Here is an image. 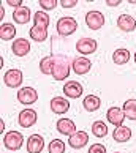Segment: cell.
<instances>
[{
  "mask_svg": "<svg viewBox=\"0 0 136 153\" xmlns=\"http://www.w3.org/2000/svg\"><path fill=\"white\" fill-rule=\"evenodd\" d=\"M70 63L68 59L64 55H54V66H52V76L55 81H64L70 76Z\"/></svg>",
  "mask_w": 136,
  "mask_h": 153,
  "instance_id": "1",
  "label": "cell"
},
{
  "mask_svg": "<svg viewBox=\"0 0 136 153\" xmlns=\"http://www.w3.org/2000/svg\"><path fill=\"white\" fill-rule=\"evenodd\" d=\"M78 29V21L71 16H64L57 21V32L62 36H70Z\"/></svg>",
  "mask_w": 136,
  "mask_h": 153,
  "instance_id": "2",
  "label": "cell"
},
{
  "mask_svg": "<svg viewBox=\"0 0 136 153\" xmlns=\"http://www.w3.org/2000/svg\"><path fill=\"white\" fill-rule=\"evenodd\" d=\"M22 144H24V136H22L19 131H10L5 134V137H3V145H5V149H8V150H19Z\"/></svg>",
  "mask_w": 136,
  "mask_h": 153,
  "instance_id": "3",
  "label": "cell"
},
{
  "mask_svg": "<svg viewBox=\"0 0 136 153\" xmlns=\"http://www.w3.org/2000/svg\"><path fill=\"white\" fill-rule=\"evenodd\" d=\"M22 81H24V76H22V71L21 70H8L3 76V82L5 85L10 87V88H18L21 87Z\"/></svg>",
  "mask_w": 136,
  "mask_h": 153,
  "instance_id": "4",
  "label": "cell"
},
{
  "mask_svg": "<svg viewBox=\"0 0 136 153\" xmlns=\"http://www.w3.org/2000/svg\"><path fill=\"white\" fill-rule=\"evenodd\" d=\"M38 100V93L35 88L32 87H22L18 90V101L21 104H25V106H30L33 103H37Z\"/></svg>",
  "mask_w": 136,
  "mask_h": 153,
  "instance_id": "5",
  "label": "cell"
},
{
  "mask_svg": "<svg viewBox=\"0 0 136 153\" xmlns=\"http://www.w3.org/2000/svg\"><path fill=\"white\" fill-rule=\"evenodd\" d=\"M86 24L89 29L92 30H98L105 25V14H101L100 11L93 10V11H89L86 14Z\"/></svg>",
  "mask_w": 136,
  "mask_h": 153,
  "instance_id": "6",
  "label": "cell"
},
{
  "mask_svg": "<svg viewBox=\"0 0 136 153\" xmlns=\"http://www.w3.org/2000/svg\"><path fill=\"white\" fill-rule=\"evenodd\" d=\"M97 48H98V44H97V41H95L93 38H81V39L76 43L78 52L82 54V55L93 54L95 51H97Z\"/></svg>",
  "mask_w": 136,
  "mask_h": 153,
  "instance_id": "7",
  "label": "cell"
},
{
  "mask_svg": "<svg viewBox=\"0 0 136 153\" xmlns=\"http://www.w3.org/2000/svg\"><path fill=\"white\" fill-rule=\"evenodd\" d=\"M106 118H108V122H109L111 125H114V126L117 128V126H122L123 120H125L127 117H125V114H123V111L120 109V107L114 106V107H109V109H108Z\"/></svg>",
  "mask_w": 136,
  "mask_h": 153,
  "instance_id": "8",
  "label": "cell"
},
{
  "mask_svg": "<svg viewBox=\"0 0 136 153\" xmlns=\"http://www.w3.org/2000/svg\"><path fill=\"white\" fill-rule=\"evenodd\" d=\"M70 109V101L64 96H54L52 100H51V111L54 112V114L57 115H64L68 112Z\"/></svg>",
  "mask_w": 136,
  "mask_h": 153,
  "instance_id": "9",
  "label": "cell"
},
{
  "mask_svg": "<svg viewBox=\"0 0 136 153\" xmlns=\"http://www.w3.org/2000/svg\"><path fill=\"white\" fill-rule=\"evenodd\" d=\"M38 120V115H37V112L33 111V109H24V111H21V114L18 117V122L22 128H30L33 126V125L37 123Z\"/></svg>",
  "mask_w": 136,
  "mask_h": 153,
  "instance_id": "10",
  "label": "cell"
},
{
  "mask_svg": "<svg viewBox=\"0 0 136 153\" xmlns=\"http://www.w3.org/2000/svg\"><path fill=\"white\" fill-rule=\"evenodd\" d=\"M71 68H73V71H75L76 74L82 76V74H87V73L90 71L92 62H90L87 57H76L71 63Z\"/></svg>",
  "mask_w": 136,
  "mask_h": 153,
  "instance_id": "11",
  "label": "cell"
},
{
  "mask_svg": "<svg viewBox=\"0 0 136 153\" xmlns=\"http://www.w3.org/2000/svg\"><path fill=\"white\" fill-rule=\"evenodd\" d=\"M44 149V139L40 134H32L27 140V153H41Z\"/></svg>",
  "mask_w": 136,
  "mask_h": 153,
  "instance_id": "12",
  "label": "cell"
},
{
  "mask_svg": "<svg viewBox=\"0 0 136 153\" xmlns=\"http://www.w3.org/2000/svg\"><path fill=\"white\" fill-rule=\"evenodd\" d=\"M87 142H89V134L86 131H76L68 137V144L73 149H82V147L87 145Z\"/></svg>",
  "mask_w": 136,
  "mask_h": 153,
  "instance_id": "13",
  "label": "cell"
},
{
  "mask_svg": "<svg viewBox=\"0 0 136 153\" xmlns=\"http://www.w3.org/2000/svg\"><path fill=\"white\" fill-rule=\"evenodd\" d=\"M11 51L14 52V55H18V57H24L30 52V43L29 39L25 38H18L13 41V46H11Z\"/></svg>",
  "mask_w": 136,
  "mask_h": 153,
  "instance_id": "14",
  "label": "cell"
},
{
  "mask_svg": "<svg viewBox=\"0 0 136 153\" xmlns=\"http://www.w3.org/2000/svg\"><path fill=\"white\" fill-rule=\"evenodd\" d=\"M82 92H84V88L78 81H68L64 85V93L67 95V98H73V100L79 98L82 95Z\"/></svg>",
  "mask_w": 136,
  "mask_h": 153,
  "instance_id": "15",
  "label": "cell"
},
{
  "mask_svg": "<svg viewBox=\"0 0 136 153\" xmlns=\"http://www.w3.org/2000/svg\"><path fill=\"white\" fill-rule=\"evenodd\" d=\"M55 126H57V131L60 134H65V136H68V137L78 131L76 125L71 118H60V120H57V125H55Z\"/></svg>",
  "mask_w": 136,
  "mask_h": 153,
  "instance_id": "16",
  "label": "cell"
},
{
  "mask_svg": "<svg viewBox=\"0 0 136 153\" xmlns=\"http://www.w3.org/2000/svg\"><path fill=\"white\" fill-rule=\"evenodd\" d=\"M117 27L122 32H133L136 29V19L130 14H120L117 19Z\"/></svg>",
  "mask_w": 136,
  "mask_h": 153,
  "instance_id": "17",
  "label": "cell"
},
{
  "mask_svg": "<svg viewBox=\"0 0 136 153\" xmlns=\"http://www.w3.org/2000/svg\"><path fill=\"white\" fill-rule=\"evenodd\" d=\"M112 137H114L116 142H127V140H130V137H132V128L125 126V125H122V126H117L114 128V133H112Z\"/></svg>",
  "mask_w": 136,
  "mask_h": 153,
  "instance_id": "18",
  "label": "cell"
},
{
  "mask_svg": "<svg viewBox=\"0 0 136 153\" xmlns=\"http://www.w3.org/2000/svg\"><path fill=\"white\" fill-rule=\"evenodd\" d=\"M32 18V13H30V8L29 7H21L18 10H14L13 13V19L16 24H27Z\"/></svg>",
  "mask_w": 136,
  "mask_h": 153,
  "instance_id": "19",
  "label": "cell"
},
{
  "mask_svg": "<svg viewBox=\"0 0 136 153\" xmlns=\"http://www.w3.org/2000/svg\"><path fill=\"white\" fill-rule=\"evenodd\" d=\"M82 106H84V109H86V111H89V112H95V111H98V109H100L101 100L98 98L97 95H87L86 98H84V101H82Z\"/></svg>",
  "mask_w": 136,
  "mask_h": 153,
  "instance_id": "20",
  "label": "cell"
},
{
  "mask_svg": "<svg viewBox=\"0 0 136 153\" xmlns=\"http://www.w3.org/2000/svg\"><path fill=\"white\" fill-rule=\"evenodd\" d=\"M112 60H114L116 65H125V63H128V60H130V51L125 49V48L116 49L114 54H112Z\"/></svg>",
  "mask_w": 136,
  "mask_h": 153,
  "instance_id": "21",
  "label": "cell"
},
{
  "mask_svg": "<svg viewBox=\"0 0 136 153\" xmlns=\"http://www.w3.org/2000/svg\"><path fill=\"white\" fill-rule=\"evenodd\" d=\"M123 114H125L127 118L130 120H136V100L135 98H130L123 103V107H122Z\"/></svg>",
  "mask_w": 136,
  "mask_h": 153,
  "instance_id": "22",
  "label": "cell"
},
{
  "mask_svg": "<svg viewBox=\"0 0 136 153\" xmlns=\"http://www.w3.org/2000/svg\"><path fill=\"white\" fill-rule=\"evenodd\" d=\"M30 38L37 43H43L44 39L48 38V29H43V27L33 25L30 29Z\"/></svg>",
  "mask_w": 136,
  "mask_h": 153,
  "instance_id": "23",
  "label": "cell"
},
{
  "mask_svg": "<svg viewBox=\"0 0 136 153\" xmlns=\"http://www.w3.org/2000/svg\"><path fill=\"white\" fill-rule=\"evenodd\" d=\"M16 35V27L13 24H2L0 27V38L3 39V41H10V39H13Z\"/></svg>",
  "mask_w": 136,
  "mask_h": 153,
  "instance_id": "24",
  "label": "cell"
},
{
  "mask_svg": "<svg viewBox=\"0 0 136 153\" xmlns=\"http://www.w3.org/2000/svg\"><path fill=\"white\" fill-rule=\"evenodd\" d=\"M33 22H35V25L38 27H43V29H48V25H49V14L46 13V11H43V10H40L37 11L35 14H33Z\"/></svg>",
  "mask_w": 136,
  "mask_h": 153,
  "instance_id": "25",
  "label": "cell"
},
{
  "mask_svg": "<svg viewBox=\"0 0 136 153\" xmlns=\"http://www.w3.org/2000/svg\"><path fill=\"white\" fill-rule=\"evenodd\" d=\"M52 66H54V55H46L40 60V70L43 74H52Z\"/></svg>",
  "mask_w": 136,
  "mask_h": 153,
  "instance_id": "26",
  "label": "cell"
},
{
  "mask_svg": "<svg viewBox=\"0 0 136 153\" xmlns=\"http://www.w3.org/2000/svg\"><path fill=\"white\" fill-rule=\"evenodd\" d=\"M92 134L95 136V137H105V136L108 134V125L105 122H101V120L93 122V125H92Z\"/></svg>",
  "mask_w": 136,
  "mask_h": 153,
  "instance_id": "27",
  "label": "cell"
},
{
  "mask_svg": "<svg viewBox=\"0 0 136 153\" xmlns=\"http://www.w3.org/2000/svg\"><path fill=\"white\" fill-rule=\"evenodd\" d=\"M48 150L49 153H65V142L60 139H54V140H51Z\"/></svg>",
  "mask_w": 136,
  "mask_h": 153,
  "instance_id": "28",
  "label": "cell"
},
{
  "mask_svg": "<svg viewBox=\"0 0 136 153\" xmlns=\"http://www.w3.org/2000/svg\"><path fill=\"white\" fill-rule=\"evenodd\" d=\"M57 0H40V7H41L43 11H48V10H54L57 7Z\"/></svg>",
  "mask_w": 136,
  "mask_h": 153,
  "instance_id": "29",
  "label": "cell"
},
{
  "mask_svg": "<svg viewBox=\"0 0 136 153\" xmlns=\"http://www.w3.org/2000/svg\"><path fill=\"white\" fill-rule=\"evenodd\" d=\"M89 153H106V147L103 144H93L89 149Z\"/></svg>",
  "mask_w": 136,
  "mask_h": 153,
  "instance_id": "30",
  "label": "cell"
},
{
  "mask_svg": "<svg viewBox=\"0 0 136 153\" xmlns=\"http://www.w3.org/2000/svg\"><path fill=\"white\" fill-rule=\"evenodd\" d=\"M60 5H62L65 10H67V8H75L76 5H78V0H60Z\"/></svg>",
  "mask_w": 136,
  "mask_h": 153,
  "instance_id": "31",
  "label": "cell"
},
{
  "mask_svg": "<svg viewBox=\"0 0 136 153\" xmlns=\"http://www.w3.org/2000/svg\"><path fill=\"white\" fill-rule=\"evenodd\" d=\"M7 3L10 5V7H13V8H21V7H24L22 5V0H7Z\"/></svg>",
  "mask_w": 136,
  "mask_h": 153,
  "instance_id": "32",
  "label": "cell"
},
{
  "mask_svg": "<svg viewBox=\"0 0 136 153\" xmlns=\"http://www.w3.org/2000/svg\"><path fill=\"white\" fill-rule=\"evenodd\" d=\"M108 7H119L120 5V0H106Z\"/></svg>",
  "mask_w": 136,
  "mask_h": 153,
  "instance_id": "33",
  "label": "cell"
},
{
  "mask_svg": "<svg viewBox=\"0 0 136 153\" xmlns=\"http://www.w3.org/2000/svg\"><path fill=\"white\" fill-rule=\"evenodd\" d=\"M0 128H2V129H0V133H3V129H5V122L3 120L0 122Z\"/></svg>",
  "mask_w": 136,
  "mask_h": 153,
  "instance_id": "34",
  "label": "cell"
},
{
  "mask_svg": "<svg viewBox=\"0 0 136 153\" xmlns=\"http://www.w3.org/2000/svg\"><path fill=\"white\" fill-rule=\"evenodd\" d=\"M0 14H2V19H3V16H5V10H3V7L0 8Z\"/></svg>",
  "mask_w": 136,
  "mask_h": 153,
  "instance_id": "35",
  "label": "cell"
},
{
  "mask_svg": "<svg viewBox=\"0 0 136 153\" xmlns=\"http://www.w3.org/2000/svg\"><path fill=\"white\" fill-rule=\"evenodd\" d=\"M135 62H136V52H135Z\"/></svg>",
  "mask_w": 136,
  "mask_h": 153,
  "instance_id": "36",
  "label": "cell"
},
{
  "mask_svg": "<svg viewBox=\"0 0 136 153\" xmlns=\"http://www.w3.org/2000/svg\"><path fill=\"white\" fill-rule=\"evenodd\" d=\"M116 153H119V152H116Z\"/></svg>",
  "mask_w": 136,
  "mask_h": 153,
  "instance_id": "37",
  "label": "cell"
}]
</instances>
